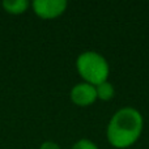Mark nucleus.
<instances>
[{
  "instance_id": "7ed1b4c3",
  "label": "nucleus",
  "mask_w": 149,
  "mask_h": 149,
  "mask_svg": "<svg viewBox=\"0 0 149 149\" xmlns=\"http://www.w3.org/2000/svg\"><path fill=\"white\" fill-rule=\"evenodd\" d=\"M31 5L38 17L51 20L63 15L67 8V1L65 0H36Z\"/></svg>"
},
{
  "instance_id": "20e7f679",
  "label": "nucleus",
  "mask_w": 149,
  "mask_h": 149,
  "mask_svg": "<svg viewBox=\"0 0 149 149\" xmlns=\"http://www.w3.org/2000/svg\"><path fill=\"white\" fill-rule=\"evenodd\" d=\"M71 100L77 106H82V107L90 106L97 100L95 86L88 84V82H81V84L74 85L71 90Z\"/></svg>"
},
{
  "instance_id": "0eeeda50",
  "label": "nucleus",
  "mask_w": 149,
  "mask_h": 149,
  "mask_svg": "<svg viewBox=\"0 0 149 149\" xmlns=\"http://www.w3.org/2000/svg\"><path fill=\"white\" fill-rule=\"evenodd\" d=\"M72 149H98V148H97V145H95L93 141H90V140L81 139L77 143H74Z\"/></svg>"
},
{
  "instance_id": "39448f33",
  "label": "nucleus",
  "mask_w": 149,
  "mask_h": 149,
  "mask_svg": "<svg viewBox=\"0 0 149 149\" xmlns=\"http://www.w3.org/2000/svg\"><path fill=\"white\" fill-rule=\"evenodd\" d=\"M3 7L8 13L12 15H21L29 7L28 0H5L3 1Z\"/></svg>"
},
{
  "instance_id": "f03ea898",
  "label": "nucleus",
  "mask_w": 149,
  "mask_h": 149,
  "mask_svg": "<svg viewBox=\"0 0 149 149\" xmlns=\"http://www.w3.org/2000/svg\"><path fill=\"white\" fill-rule=\"evenodd\" d=\"M76 68L85 82L93 86L107 81L110 72L107 60L95 51H85L79 55L76 60Z\"/></svg>"
},
{
  "instance_id": "6e6552de",
  "label": "nucleus",
  "mask_w": 149,
  "mask_h": 149,
  "mask_svg": "<svg viewBox=\"0 0 149 149\" xmlns=\"http://www.w3.org/2000/svg\"><path fill=\"white\" fill-rule=\"evenodd\" d=\"M39 149H60V147L54 141H45L43 144L39 147Z\"/></svg>"
},
{
  "instance_id": "423d86ee",
  "label": "nucleus",
  "mask_w": 149,
  "mask_h": 149,
  "mask_svg": "<svg viewBox=\"0 0 149 149\" xmlns=\"http://www.w3.org/2000/svg\"><path fill=\"white\" fill-rule=\"evenodd\" d=\"M95 93H97V98H100V100L110 101L115 94V89H114L113 84H110L109 81H105L95 86Z\"/></svg>"
},
{
  "instance_id": "f257e3e1",
  "label": "nucleus",
  "mask_w": 149,
  "mask_h": 149,
  "mask_svg": "<svg viewBox=\"0 0 149 149\" xmlns=\"http://www.w3.org/2000/svg\"><path fill=\"white\" fill-rule=\"evenodd\" d=\"M144 120L136 109L123 107L110 119L107 126V140L114 148L126 149L139 140Z\"/></svg>"
}]
</instances>
